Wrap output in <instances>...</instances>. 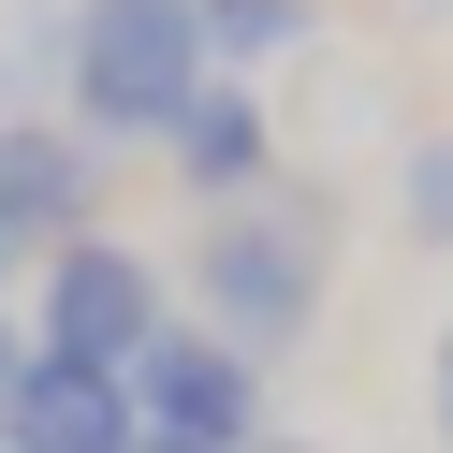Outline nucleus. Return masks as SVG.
<instances>
[{
	"mask_svg": "<svg viewBox=\"0 0 453 453\" xmlns=\"http://www.w3.org/2000/svg\"><path fill=\"white\" fill-rule=\"evenodd\" d=\"M395 205H410V234H424V249H453V132H424V147H410Z\"/></svg>",
	"mask_w": 453,
	"mask_h": 453,
	"instance_id": "obj_9",
	"label": "nucleus"
},
{
	"mask_svg": "<svg viewBox=\"0 0 453 453\" xmlns=\"http://www.w3.org/2000/svg\"><path fill=\"white\" fill-rule=\"evenodd\" d=\"M322 278H336V205L322 190H249V205H219L205 234H190V322H205L219 351L278 365L322 322Z\"/></svg>",
	"mask_w": 453,
	"mask_h": 453,
	"instance_id": "obj_1",
	"label": "nucleus"
},
{
	"mask_svg": "<svg viewBox=\"0 0 453 453\" xmlns=\"http://www.w3.org/2000/svg\"><path fill=\"white\" fill-rule=\"evenodd\" d=\"M161 322H176V278L132 234H73V249L30 264V351H59V365H103V380H118Z\"/></svg>",
	"mask_w": 453,
	"mask_h": 453,
	"instance_id": "obj_3",
	"label": "nucleus"
},
{
	"mask_svg": "<svg viewBox=\"0 0 453 453\" xmlns=\"http://www.w3.org/2000/svg\"><path fill=\"white\" fill-rule=\"evenodd\" d=\"M249 453H307V439H249Z\"/></svg>",
	"mask_w": 453,
	"mask_h": 453,
	"instance_id": "obj_12",
	"label": "nucleus"
},
{
	"mask_svg": "<svg viewBox=\"0 0 453 453\" xmlns=\"http://www.w3.org/2000/svg\"><path fill=\"white\" fill-rule=\"evenodd\" d=\"M15 365H30V322H15V307H0V395H15Z\"/></svg>",
	"mask_w": 453,
	"mask_h": 453,
	"instance_id": "obj_10",
	"label": "nucleus"
},
{
	"mask_svg": "<svg viewBox=\"0 0 453 453\" xmlns=\"http://www.w3.org/2000/svg\"><path fill=\"white\" fill-rule=\"evenodd\" d=\"M307 30H322V0H190L205 73H264V59H293Z\"/></svg>",
	"mask_w": 453,
	"mask_h": 453,
	"instance_id": "obj_8",
	"label": "nucleus"
},
{
	"mask_svg": "<svg viewBox=\"0 0 453 453\" xmlns=\"http://www.w3.org/2000/svg\"><path fill=\"white\" fill-rule=\"evenodd\" d=\"M439 439H453V336H439Z\"/></svg>",
	"mask_w": 453,
	"mask_h": 453,
	"instance_id": "obj_11",
	"label": "nucleus"
},
{
	"mask_svg": "<svg viewBox=\"0 0 453 453\" xmlns=\"http://www.w3.org/2000/svg\"><path fill=\"white\" fill-rule=\"evenodd\" d=\"M161 176L190 190V205H249V190H278V118H264V88H249V73H205V88H190V118L161 132Z\"/></svg>",
	"mask_w": 453,
	"mask_h": 453,
	"instance_id": "obj_6",
	"label": "nucleus"
},
{
	"mask_svg": "<svg viewBox=\"0 0 453 453\" xmlns=\"http://www.w3.org/2000/svg\"><path fill=\"white\" fill-rule=\"evenodd\" d=\"M118 395H132V453H249V439H278L264 424V365L219 351L205 322H161L118 365Z\"/></svg>",
	"mask_w": 453,
	"mask_h": 453,
	"instance_id": "obj_4",
	"label": "nucleus"
},
{
	"mask_svg": "<svg viewBox=\"0 0 453 453\" xmlns=\"http://www.w3.org/2000/svg\"><path fill=\"white\" fill-rule=\"evenodd\" d=\"M176 15H190V0H176Z\"/></svg>",
	"mask_w": 453,
	"mask_h": 453,
	"instance_id": "obj_13",
	"label": "nucleus"
},
{
	"mask_svg": "<svg viewBox=\"0 0 453 453\" xmlns=\"http://www.w3.org/2000/svg\"><path fill=\"white\" fill-rule=\"evenodd\" d=\"M103 234V147L73 118H15L0 132V249L15 264H44V249Z\"/></svg>",
	"mask_w": 453,
	"mask_h": 453,
	"instance_id": "obj_5",
	"label": "nucleus"
},
{
	"mask_svg": "<svg viewBox=\"0 0 453 453\" xmlns=\"http://www.w3.org/2000/svg\"><path fill=\"white\" fill-rule=\"evenodd\" d=\"M205 88V44H190L176 0H73L59 30V118L88 147H161Z\"/></svg>",
	"mask_w": 453,
	"mask_h": 453,
	"instance_id": "obj_2",
	"label": "nucleus"
},
{
	"mask_svg": "<svg viewBox=\"0 0 453 453\" xmlns=\"http://www.w3.org/2000/svg\"><path fill=\"white\" fill-rule=\"evenodd\" d=\"M0 453H132V395L103 380V365L30 351L15 395H0Z\"/></svg>",
	"mask_w": 453,
	"mask_h": 453,
	"instance_id": "obj_7",
	"label": "nucleus"
}]
</instances>
